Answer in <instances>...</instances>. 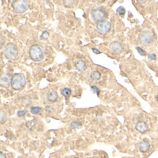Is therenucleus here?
I'll use <instances>...</instances> for the list:
<instances>
[{
    "mask_svg": "<svg viewBox=\"0 0 158 158\" xmlns=\"http://www.w3.org/2000/svg\"><path fill=\"white\" fill-rule=\"evenodd\" d=\"M30 57L34 61H40L45 55L44 48L40 44H34L31 47L29 52Z\"/></svg>",
    "mask_w": 158,
    "mask_h": 158,
    "instance_id": "f257e3e1",
    "label": "nucleus"
},
{
    "mask_svg": "<svg viewBox=\"0 0 158 158\" xmlns=\"http://www.w3.org/2000/svg\"><path fill=\"white\" fill-rule=\"evenodd\" d=\"M26 83V79L22 73H15L13 75L11 82L13 89L16 91L21 90L25 86Z\"/></svg>",
    "mask_w": 158,
    "mask_h": 158,
    "instance_id": "f03ea898",
    "label": "nucleus"
},
{
    "mask_svg": "<svg viewBox=\"0 0 158 158\" xmlns=\"http://www.w3.org/2000/svg\"><path fill=\"white\" fill-rule=\"evenodd\" d=\"M3 53L7 59L14 60L18 54V51L15 44L13 43H10L4 48Z\"/></svg>",
    "mask_w": 158,
    "mask_h": 158,
    "instance_id": "7ed1b4c3",
    "label": "nucleus"
},
{
    "mask_svg": "<svg viewBox=\"0 0 158 158\" xmlns=\"http://www.w3.org/2000/svg\"><path fill=\"white\" fill-rule=\"evenodd\" d=\"M12 6L16 12L22 13L28 10L29 2L27 0H15L12 2Z\"/></svg>",
    "mask_w": 158,
    "mask_h": 158,
    "instance_id": "20e7f679",
    "label": "nucleus"
},
{
    "mask_svg": "<svg viewBox=\"0 0 158 158\" xmlns=\"http://www.w3.org/2000/svg\"><path fill=\"white\" fill-rule=\"evenodd\" d=\"M139 41L143 46H149L153 41V36L150 31H143L139 35Z\"/></svg>",
    "mask_w": 158,
    "mask_h": 158,
    "instance_id": "39448f33",
    "label": "nucleus"
},
{
    "mask_svg": "<svg viewBox=\"0 0 158 158\" xmlns=\"http://www.w3.org/2000/svg\"><path fill=\"white\" fill-rule=\"evenodd\" d=\"M91 16L94 21L98 22L104 21L106 19L107 16V12L102 8L98 7L93 10L91 13Z\"/></svg>",
    "mask_w": 158,
    "mask_h": 158,
    "instance_id": "423d86ee",
    "label": "nucleus"
},
{
    "mask_svg": "<svg viewBox=\"0 0 158 158\" xmlns=\"http://www.w3.org/2000/svg\"><path fill=\"white\" fill-rule=\"evenodd\" d=\"M111 29V25L110 22L105 20L98 22L96 26L97 31L102 35H105L108 33L110 31Z\"/></svg>",
    "mask_w": 158,
    "mask_h": 158,
    "instance_id": "0eeeda50",
    "label": "nucleus"
},
{
    "mask_svg": "<svg viewBox=\"0 0 158 158\" xmlns=\"http://www.w3.org/2000/svg\"><path fill=\"white\" fill-rule=\"evenodd\" d=\"M110 49L112 53L119 54L123 51V47L120 42L117 41L112 42L110 44Z\"/></svg>",
    "mask_w": 158,
    "mask_h": 158,
    "instance_id": "6e6552de",
    "label": "nucleus"
},
{
    "mask_svg": "<svg viewBox=\"0 0 158 158\" xmlns=\"http://www.w3.org/2000/svg\"><path fill=\"white\" fill-rule=\"evenodd\" d=\"M148 126L146 122L144 121H139L137 123L135 129L141 133L146 132L148 130Z\"/></svg>",
    "mask_w": 158,
    "mask_h": 158,
    "instance_id": "1a4fd4ad",
    "label": "nucleus"
},
{
    "mask_svg": "<svg viewBox=\"0 0 158 158\" xmlns=\"http://www.w3.org/2000/svg\"><path fill=\"white\" fill-rule=\"evenodd\" d=\"M11 82L10 76L8 74L3 75L0 79V84L4 87H8Z\"/></svg>",
    "mask_w": 158,
    "mask_h": 158,
    "instance_id": "9d476101",
    "label": "nucleus"
},
{
    "mask_svg": "<svg viewBox=\"0 0 158 158\" xmlns=\"http://www.w3.org/2000/svg\"><path fill=\"white\" fill-rule=\"evenodd\" d=\"M75 66L76 69L80 72H83L86 68V63L82 60H79L75 62Z\"/></svg>",
    "mask_w": 158,
    "mask_h": 158,
    "instance_id": "9b49d317",
    "label": "nucleus"
},
{
    "mask_svg": "<svg viewBox=\"0 0 158 158\" xmlns=\"http://www.w3.org/2000/svg\"><path fill=\"white\" fill-rule=\"evenodd\" d=\"M48 100L50 102H55L58 98V94L56 91H52L48 93L47 96Z\"/></svg>",
    "mask_w": 158,
    "mask_h": 158,
    "instance_id": "f8f14e48",
    "label": "nucleus"
},
{
    "mask_svg": "<svg viewBox=\"0 0 158 158\" xmlns=\"http://www.w3.org/2000/svg\"><path fill=\"white\" fill-rule=\"evenodd\" d=\"M150 147V145L148 141H143L141 142L139 148L140 151L141 152H145L148 150Z\"/></svg>",
    "mask_w": 158,
    "mask_h": 158,
    "instance_id": "ddd939ff",
    "label": "nucleus"
},
{
    "mask_svg": "<svg viewBox=\"0 0 158 158\" xmlns=\"http://www.w3.org/2000/svg\"><path fill=\"white\" fill-rule=\"evenodd\" d=\"M91 78L93 80L97 81L99 80L101 78V74L98 71H94L91 74Z\"/></svg>",
    "mask_w": 158,
    "mask_h": 158,
    "instance_id": "4468645a",
    "label": "nucleus"
},
{
    "mask_svg": "<svg viewBox=\"0 0 158 158\" xmlns=\"http://www.w3.org/2000/svg\"><path fill=\"white\" fill-rule=\"evenodd\" d=\"M82 127V124L79 121H72L71 123L70 128L72 129H79Z\"/></svg>",
    "mask_w": 158,
    "mask_h": 158,
    "instance_id": "2eb2a0df",
    "label": "nucleus"
},
{
    "mask_svg": "<svg viewBox=\"0 0 158 158\" xmlns=\"http://www.w3.org/2000/svg\"><path fill=\"white\" fill-rule=\"evenodd\" d=\"M71 90L70 88L66 87V88L63 89L61 93L62 95L64 96V97H68L70 96L71 94Z\"/></svg>",
    "mask_w": 158,
    "mask_h": 158,
    "instance_id": "dca6fc26",
    "label": "nucleus"
},
{
    "mask_svg": "<svg viewBox=\"0 0 158 158\" xmlns=\"http://www.w3.org/2000/svg\"><path fill=\"white\" fill-rule=\"evenodd\" d=\"M42 109L39 107H32L30 108V112L33 115L39 114L41 111Z\"/></svg>",
    "mask_w": 158,
    "mask_h": 158,
    "instance_id": "f3484780",
    "label": "nucleus"
},
{
    "mask_svg": "<svg viewBox=\"0 0 158 158\" xmlns=\"http://www.w3.org/2000/svg\"><path fill=\"white\" fill-rule=\"evenodd\" d=\"M117 13L120 15H124L126 12L125 8L122 6H120L117 9Z\"/></svg>",
    "mask_w": 158,
    "mask_h": 158,
    "instance_id": "a211bd4d",
    "label": "nucleus"
},
{
    "mask_svg": "<svg viewBox=\"0 0 158 158\" xmlns=\"http://www.w3.org/2000/svg\"><path fill=\"white\" fill-rule=\"evenodd\" d=\"M7 120V115L4 112H2L1 113V123L3 124L6 122Z\"/></svg>",
    "mask_w": 158,
    "mask_h": 158,
    "instance_id": "6ab92c4d",
    "label": "nucleus"
},
{
    "mask_svg": "<svg viewBox=\"0 0 158 158\" xmlns=\"http://www.w3.org/2000/svg\"><path fill=\"white\" fill-rule=\"evenodd\" d=\"M136 49L137 50L138 53H139L141 55V56H144L147 55V52H146L145 51H144V50L140 48V47H137V48H136Z\"/></svg>",
    "mask_w": 158,
    "mask_h": 158,
    "instance_id": "aec40b11",
    "label": "nucleus"
},
{
    "mask_svg": "<svg viewBox=\"0 0 158 158\" xmlns=\"http://www.w3.org/2000/svg\"><path fill=\"white\" fill-rule=\"evenodd\" d=\"M49 37V34L47 31H44L41 35V38L43 40H47Z\"/></svg>",
    "mask_w": 158,
    "mask_h": 158,
    "instance_id": "412c9836",
    "label": "nucleus"
},
{
    "mask_svg": "<svg viewBox=\"0 0 158 158\" xmlns=\"http://www.w3.org/2000/svg\"><path fill=\"white\" fill-rule=\"evenodd\" d=\"M91 89L94 93H96L97 95L98 96L100 93V90L98 87H97V86H91Z\"/></svg>",
    "mask_w": 158,
    "mask_h": 158,
    "instance_id": "4be33fe9",
    "label": "nucleus"
},
{
    "mask_svg": "<svg viewBox=\"0 0 158 158\" xmlns=\"http://www.w3.org/2000/svg\"><path fill=\"white\" fill-rule=\"evenodd\" d=\"M27 110H26L20 111H18V113H17V115H18V117H22L27 114Z\"/></svg>",
    "mask_w": 158,
    "mask_h": 158,
    "instance_id": "5701e85b",
    "label": "nucleus"
},
{
    "mask_svg": "<svg viewBox=\"0 0 158 158\" xmlns=\"http://www.w3.org/2000/svg\"><path fill=\"white\" fill-rule=\"evenodd\" d=\"M156 55L155 54H151L148 55V59L149 60H156Z\"/></svg>",
    "mask_w": 158,
    "mask_h": 158,
    "instance_id": "b1692460",
    "label": "nucleus"
},
{
    "mask_svg": "<svg viewBox=\"0 0 158 158\" xmlns=\"http://www.w3.org/2000/svg\"><path fill=\"white\" fill-rule=\"evenodd\" d=\"M64 2H63V3L64 4V6H68L69 4L70 6H71V4H72V3H73V2H73V1H69V2H68L69 1H65Z\"/></svg>",
    "mask_w": 158,
    "mask_h": 158,
    "instance_id": "393cba45",
    "label": "nucleus"
},
{
    "mask_svg": "<svg viewBox=\"0 0 158 158\" xmlns=\"http://www.w3.org/2000/svg\"><path fill=\"white\" fill-rule=\"evenodd\" d=\"M92 51H93V52H94V53H96V54H100V53H101V52L100 51H99L98 49L96 48H92Z\"/></svg>",
    "mask_w": 158,
    "mask_h": 158,
    "instance_id": "a878e982",
    "label": "nucleus"
},
{
    "mask_svg": "<svg viewBox=\"0 0 158 158\" xmlns=\"http://www.w3.org/2000/svg\"><path fill=\"white\" fill-rule=\"evenodd\" d=\"M0 158H7L5 153H3L2 152H0Z\"/></svg>",
    "mask_w": 158,
    "mask_h": 158,
    "instance_id": "bb28decb",
    "label": "nucleus"
},
{
    "mask_svg": "<svg viewBox=\"0 0 158 158\" xmlns=\"http://www.w3.org/2000/svg\"><path fill=\"white\" fill-rule=\"evenodd\" d=\"M138 2H142V3H144L145 2H147V1H138Z\"/></svg>",
    "mask_w": 158,
    "mask_h": 158,
    "instance_id": "cd10ccee",
    "label": "nucleus"
},
{
    "mask_svg": "<svg viewBox=\"0 0 158 158\" xmlns=\"http://www.w3.org/2000/svg\"><path fill=\"white\" fill-rule=\"evenodd\" d=\"M157 101L158 102V96H157Z\"/></svg>",
    "mask_w": 158,
    "mask_h": 158,
    "instance_id": "c85d7f7f",
    "label": "nucleus"
},
{
    "mask_svg": "<svg viewBox=\"0 0 158 158\" xmlns=\"http://www.w3.org/2000/svg\"><path fill=\"white\" fill-rule=\"evenodd\" d=\"M79 158L78 157H75V158Z\"/></svg>",
    "mask_w": 158,
    "mask_h": 158,
    "instance_id": "c756f323",
    "label": "nucleus"
},
{
    "mask_svg": "<svg viewBox=\"0 0 158 158\" xmlns=\"http://www.w3.org/2000/svg\"></svg>",
    "mask_w": 158,
    "mask_h": 158,
    "instance_id": "7c9ffc66",
    "label": "nucleus"
}]
</instances>
